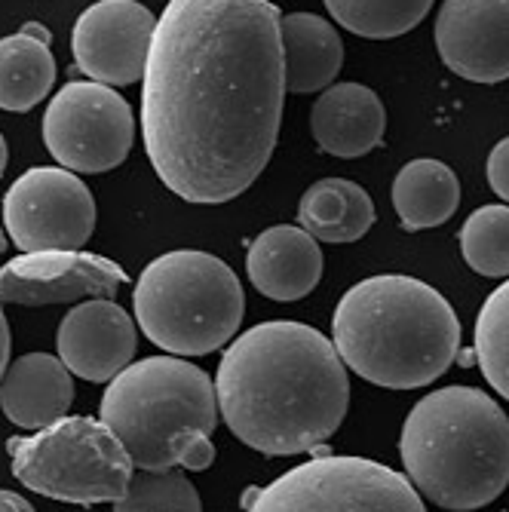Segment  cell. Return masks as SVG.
<instances>
[{
    "label": "cell",
    "mask_w": 509,
    "mask_h": 512,
    "mask_svg": "<svg viewBox=\"0 0 509 512\" xmlns=\"http://www.w3.org/2000/svg\"><path fill=\"white\" fill-rule=\"evenodd\" d=\"M117 512H145V509H184L197 512L203 509V500L197 488L188 482L181 470H142L132 476L126 494L114 500Z\"/></svg>",
    "instance_id": "cell-25"
},
{
    "label": "cell",
    "mask_w": 509,
    "mask_h": 512,
    "mask_svg": "<svg viewBox=\"0 0 509 512\" xmlns=\"http://www.w3.org/2000/svg\"><path fill=\"white\" fill-rule=\"evenodd\" d=\"M252 286L273 301H301L319 286L322 252L304 227L280 224L255 237L246 255Z\"/></svg>",
    "instance_id": "cell-16"
},
{
    "label": "cell",
    "mask_w": 509,
    "mask_h": 512,
    "mask_svg": "<svg viewBox=\"0 0 509 512\" xmlns=\"http://www.w3.org/2000/svg\"><path fill=\"white\" fill-rule=\"evenodd\" d=\"M457 206L460 181L442 160H411L393 178V209L405 230L439 227L457 212Z\"/></svg>",
    "instance_id": "cell-20"
},
{
    "label": "cell",
    "mask_w": 509,
    "mask_h": 512,
    "mask_svg": "<svg viewBox=\"0 0 509 512\" xmlns=\"http://www.w3.org/2000/svg\"><path fill=\"white\" fill-rule=\"evenodd\" d=\"M488 184L500 200L509 203V135L500 138L488 154Z\"/></svg>",
    "instance_id": "cell-26"
},
{
    "label": "cell",
    "mask_w": 509,
    "mask_h": 512,
    "mask_svg": "<svg viewBox=\"0 0 509 512\" xmlns=\"http://www.w3.org/2000/svg\"><path fill=\"white\" fill-rule=\"evenodd\" d=\"M464 261L491 279L509 276V206H482L460 227Z\"/></svg>",
    "instance_id": "cell-23"
},
{
    "label": "cell",
    "mask_w": 509,
    "mask_h": 512,
    "mask_svg": "<svg viewBox=\"0 0 509 512\" xmlns=\"http://www.w3.org/2000/svg\"><path fill=\"white\" fill-rule=\"evenodd\" d=\"M252 512H424L408 476L368 457L319 454L267 488L249 491Z\"/></svg>",
    "instance_id": "cell-8"
},
{
    "label": "cell",
    "mask_w": 509,
    "mask_h": 512,
    "mask_svg": "<svg viewBox=\"0 0 509 512\" xmlns=\"http://www.w3.org/2000/svg\"><path fill=\"white\" fill-rule=\"evenodd\" d=\"M99 417L138 470H209L218 427L215 381L181 356L129 362L111 378Z\"/></svg>",
    "instance_id": "cell-5"
},
{
    "label": "cell",
    "mask_w": 509,
    "mask_h": 512,
    "mask_svg": "<svg viewBox=\"0 0 509 512\" xmlns=\"http://www.w3.org/2000/svg\"><path fill=\"white\" fill-rule=\"evenodd\" d=\"M74 402L71 368L50 353H28L0 378V408L22 430H40L68 414Z\"/></svg>",
    "instance_id": "cell-17"
},
{
    "label": "cell",
    "mask_w": 509,
    "mask_h": 512,
    "mask_svg": "<svg viewBox=\"0 0 509 512\" xmlns=\"http://www.w3.org/2000/svg\"><path fill=\"white\" fill-rule=\"evenodd\" d=\"M436 50L464 80H509V0H445L436 16Z\"/></svg>",
    "instance_id": "cell-13"
},
{
    "label": "cell",
    "mask_w": 509,
    "mask_h": 512,
    "mask_svg": "<svg viewBox=\"0 0 509 512\" xmlns=\"http://www.w3.org/2000/svg\"><path fill=\"white\" fill-rule=\"evenodd\" d=\"M126 286V273L111 258L83 249L22 252L0 267V301L4 304H68L80 298H114Z\"/></svg>",
    "instance_id": "cell-12"
},
{
    "label": "cell",
    "mask_w": 509,
    "mask_h": 512,
    "mask_svg": "<svg viewBox=\"0 0 509 512\" xmlns=\"http://www.w3.org/2000/svg\"><path fill=\"white\" fill-rule=\"evenodd\" d=\"M13 476L40 497L62 503H114L132 482V457L96 417H59L34 436L7 442Z\"/></svg>",
    "instance_id": "cell-7"
},
{
    "label": "cell",
    "mask_w": 509,
    "mask_h": 512,
    "mask_svg": "<svg viewBox=\"0 0 509 512\" xmlns=\"http://www.w3.org/2000/svg\"><path fill=\"white\" fill-rule=\"evenodd\" d=\"M399 454L405 476L430 503L482 509L509 485V417L485 390H433L408 411Z\"/></svg>",
    "instance_id": "cell-4"
},
{
    "label": "cell",
    "mask_w": 509,
    "mask_h": 512,
    "mask_svg": "<svg viewBox=\"0 0 509 512\" xmlns=\"http://www.w3.org/2000/svg\"><path fill=\"white\" fill-rule=\"evenodd\" d=\"M56 83V59L50 43L19 31L0 37V108L31 111Z\"/></svg>",
    "instance_id": "cell-21"
},
{
    "label": "cell",
    "mask_w": 509,
    "mask_h": 512,
    "mask_svg": "<svg viewBox=\"0 0 509 512\" xmlns=\"http://www.w3.org/2000/svg\"><path fill=\"white\" fill-rule=\"evenodd\" d=\"M10 347H13V338H10V322L0 310V378H4V371L10 365Z\"/></svg>",
    "instance_id": "cell-27"
},
{
    "label": "cell",
    "mask_w": 509,
    "mask_h": 512,
    "mask_svg": "<svg viewBox=\"0 0 509 512\" xmlns=\"http://www.w3.org/2000/svg\"><path fill=\"white\" fill-rule=\"evenodd\" d=\"M56 347L71 375L92 384H108L132 362L138 338L132 316L114 304V298H89L68 310L59 325Z\"/></svg>",
    "instance_id": "cell-14"
},
{
    "label": "cell",
    "mask_w": 509,
    "mask_h": 512,
    "mask_svg": "<svg viewBox=\"0 0 509 512\" xmlns=\"http://www.w3.org/2000/svg\"><path fill=\"white\" fill-rule=\"evenodd\" d=\"M142 80V132L160 181L200 206L240 197L270 163L283 123L280 7L169 0Z\"/></svg>",
    "instance_id": "cell-1"
},
{
    "label": "cell",
    "mask_w": 509,
    "mask_h": 512,
    "mask_svg": "<svg viewBox=\"0 0 509 512\" xmlns=\"http://www.w3.org/2000/svg\"><path fill=\"white\" fill-rule=\"evenodd\" d=\"M154 28V13L138 0H99L74 22V62L89 80L129 86L145 77Z\"/></svg>",
    "instance_id": "cell-11"
},
{
    "label": "cell",
    "mask_w": 509,
    "mask_h": 512,
    "mask_svg": "<svg viewBox=\"0 0 509 512\" xmlns=\"http://www.w3.org/2000/svg\"><path fill=\"white\" fill-rule=\"evenodd\" d=\"M7 252V234H4V227H0V255Z\"/></svg>",
    "instance_id": "cell-31"
},
{
    "label": "cell",
    "mask_w": 509,
    "mask_h": 512,
    "mask_svg": "<svg viewBox=\"0 0 509 512\" xmlns=\"http://www.w3.org/2000/svg\"><path fill=\"white\" fill-rule=\"evenodd\" d=\"M476 362L485 381L509 402V276L476 316Z\"/></svg>",
    "instance_id": "cell-24"
},
{
    "label": "cell",
    "mask_w": 509,
    "mask_h": 512,
    "mask_svg": "<svg viewBox=\"0 0 509 512\" xmlns=\"http://www.w3.org/2000/svg\"><path fill=\"white\" fill-rule=\"evenodd\" d=\"M332 344L362 381L418 390L439 381L460 353V319L448 298L414 276L381 273L335 307Z\"/></svg>",
    "instance_id": "cell-3"
},
{
    "label": "cell",
    "mask_w": 509,
    "mask_h": 512,
    "mask_svg": "<svg viewBox=\"0 0 509 512\" xmlns=\"http://www.w3.org/2000/svg\"><path fill=\"white\" fill-rule=\"evenodd\" d=\"M138 329L175 356H206L237 335L246 298L237 273L197 249L151 261L132 295Z\"/></svg>",
    "instance_id": "cell-6"
},
{
    "label": "cell",
    "mask_w": 509,
    "mask_h": 512,
    "mask_svg": "<svg viewBox=\"0 0 509 512\" xmlns=\"http://www.w3.org/2000/svg\"><path fill=\"white\" fill-rule=\"evenodd\" d=\"M0 509H13V512H31L34 506L22 497V494H16V491H0Z\"/></svg>",
    "instance_id": "cell-28"
},
{
    "label": "cell",
    "mask_w": 509,
    "mask_h": 512,
    "mask_svg": "<svg viewBox=\"0 0 509 512\" xmlns=\"http://www.w3.org/2000/svg\"><path fill=\"white\" fill-rule=\"evenodd\" d=\"M310 129L319 151L356 160L375 151L387 129V111L375 89L362 83H332L310 111Z\"/></svg>",
    "instance_id": "cell-15"
},
{
    "label": "cell",
    "mask_w": 509,
    "mask_h": 512,
    "mask_svg": "<svg viewBox=\"0 0 509 512\" xmlns=\"http://www.w3.org/2000/svg\"><path fill=\"white\" fill-rule=\"evenodd\" d=\"M43 142L71 172L117 169L135 142V117L117 89L99 80L65 83L43 114Z\"/></svg>",
    "instance_id": "cell-9"
},
{
    "label": "cell",
    "mask_w": 509,
    "mask_h": 512,
    "mask_svg": "<svg viewBox=\"0 0 509 512\" xmlns=\"http://www.w3.org/2000/svg\"><path fill=\"white\" fill-rule=\"evenodd\" d=\"M22 31L34 34V37H40V40H46V43H50V40H53V34H50V31H46L43 25H37V22H28V25H25Z\"/></svg>",
    "instance_id": "cell-29"
},
{
    "label": "cell",
    "mask_w": 509,
    "mask_h": 512,
    "mask_svg": "<svg viewBox=\"0 0 509 512\" xmlns=\"http://www.w3.org/2000/svg\"><path fill=\"white\" fill-rule=\"evenodd\" d=\"M375 203L365 188L347 178H322L304 191L298 221L322 243H356L375 224Z\"/></svg>",
    "instance_id": "cell-19"
},
{
    "label": "cell",
    "mask_w": 509,
    "mask_h": 512,
    "mask_svg": "<svg viewBox=\"0 0 509 512\" xmlns=\"http://www.w3.org/2000/svg\"><path fill=\"white\" fill-rule=\"evenodd\" d=\"M283 59H286V92H319L335 83L344 65V43L335 25L313 13L283 16Z\"/></svg>",
    "instance_id": "cell-18"
},
{
    "label": "cell",
    "mask_w": 509,
    "mask_h": 512,
    "mask_svg": "<svg viewBox=\"0 0 509 512\" xmlns=\"http://www.w3.org/2000/svg\"><path fill=\"white\" fill-rule=\"evenodd\" d=\"M329 16L368 40H390L418 28L433 0H326Z\"/></svg>",
    "instance_id": "cell-22"
},
{
    "label": "cell",
    "mask_w": 509,
    "mask_h": 512,
    "mask_svg": "<svg viewBox=\"0 0 509 512\" xmlns=\"http://www.w3.org/2000/svg\"><path fill=\"white\" fill-rule=\"evenodd\" d=\"M7 160H10V151H7V138L0 135V175H4V169H7Z\"/></svg>",
    "instance_id": "cell-30"
},
{
    "label": "cell",
    "mask_w": 509,
    "mask_h": 512,
    "mask_svg": "<svg viewBox=\"0 0 509 512\" xmlns=\"http://www.w3.org/2000/svg\"><path fill=\"white\" fill-rule=\"evenodd\" d=\"M218 414L243 445L283 457L329 442L350 405L347 365L313 325H252L218 362Z\"/></svg>",
    "instance_id": "cell-2"
},
{
    "label": "cell",
    "mask_w": 509,
    "mask_h": 512,
    "mask_svg": "<svg viewBox=\"0 0 509 512\" xmlns=\"http://www.w3.org/2000/svg\"><path fill=\"white\" fill-rule=\"evenodd\" d=\"M7 234L22 252L83 249L96 230V200L65 166H37L4 197Z\"/></svg>",
    "instance_id": "cell-10"
}]
</instances>
